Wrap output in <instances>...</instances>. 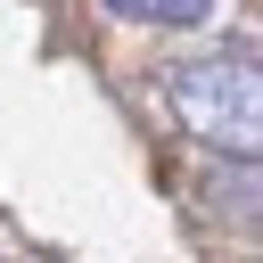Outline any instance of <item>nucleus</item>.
I'll use <instances>...</instances> for the list:
<instances>
[{"label":"nucleus","instance_id":"f257e3e1","mask_svg":"<svg viewBox=\"0 0 263 263\" xmlns=\"http://www.w3.org/2000/svg\"><path fill=\"white\" fill-rule=\"evenodd\" d=\"M164 99H173V115H181L205 148H230L238 164L255 156L263 90H255V49H247V41H238V49H205V58L173 66V74H164Z\"/></svg>","mask_w":263,"mask_h":263},{"label":"nucleus","instance_id":"f03ea898","mask_svg":"<svg viewBox=\"0 0 263 263\" xmlns=\"http://www.w3.org/2000/svg\"><path fill=\"white\" fill-rule=\"evenodd\" d=\"M115 25H140V33H189V25H205L222 0H99Z\"/></svg>","mask_w":263,"mask_h":263}]
</instances>
